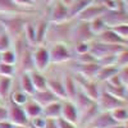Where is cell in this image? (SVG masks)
I'll list each match as a JSON object with an SVG mask.
<instances>
[{
  "label": "cell",
  "mask_w": 128,
  "mask_h": 128,
  "mask_svg": "<svg viewBox=\"0 0 128 128\" xmlns=\"http://www.w3.org/2000/svg\"><path fill=\"white\" fill-rule=\"evenodd\" d=\"M73 26H70L68 22L64 23H49L45 41L54 44H66L70 40Z\"/></svg>",
  "instance_id": "6da1fadb"
},
{
  "label": "cell",
  "mask_w": 128,
  "mask_h": 128,
  "mask_svg": "<svg viewBox=\"0 0 128 128\" xmlns=\"http://www.w3.org/2000/svg\"><path fill=\"white\" fill-rule=\"evenodd\" d=\"M26 20L20 17H2L0 18V24L5 30V34L13 40H17L23 36V30L26 26Z\"/></svg>",
  "instance_id": "7a4b0ae2"
},
{
  "label": "cell",
  "mask_w": 128,
  "mask_h": 128,
  "mask_svg": "<svg viewBox=\"0 0 128 128\" xmlns=\"http://www.w3.org/2000/svg\"><path fill=\"white\" fill-rule=\"evenodd\" d=\"M96 104H98L100 112H108V113H110L112 110H114L116 108L127 106L128 102L124 101V100H120L118 98H115V96H113L112 94L106 92L104 90V91L100 92V96H99L98 101H96Z\"/></svg>",
  "instance_id": "3957f363"
},
{
  "label": "cell",
  "mask_w": 128,
  "mask_h": 128,
  "mask_svg": "<svg viewBox=\"0 0 128 128\" xmlns=\"http://www.w3.org/2000/svg\"><path fill=\"white\" fill-rule=\"evenodd\" d=\"M126 48V45H108V44H102V42L95 41L91 45V50L90 52L92 54V56L98 62L99 59L108 56V55H114L118 54L119 51H122Z\"/></svg>",
  "instance_id": "277c9868"
},
{
  "label": "cell",
  "mask_w": 128,
  "mask_h": 128,
  "mask_svg": "<svg viewBox=\"0 0 128 128\" xmlns=\"http://www.w3.org/2000/svg\"><path fill=\"white\" fill-rule=\"evenodd\" d=\"M106 9L102 4L100 3H91L88 6H86L82 12L77 16V19L80 20V22H87L90 23L91 20L99 18V17H102L105 13H106Z\"/></svg>",
  "instance_id": "5b68a950"
},
{
  "label": "cell",
  "mask_w": 128,
  "mask_h": 128,
  "mask_svg": "<svg viewBox=\"0 0 128 128\" xmlns=\"http://www.w3.org/2000/svg\"><path fill=\"white\" fill-rule=\"evenodd\" d=\"M32 60L36 72H44L50 64V52L44 46H37L32 51Z\"/></svg>",
  "instance_id": "8992f818"
},
{
  "label": "cell",
  "mask_w": 128,
  "mask_h": 128,
  "mask_svg": "<svg viewBox=\"0 0 128 128\" xmlns=\"http://www.w3.org/2000/svg\"><path fill=\"white\" fill-rule=\"evenodd\" d=\"M102 19L105 20V23H106V26H108V28H113L115 26L128 23V14L124 12L122 5H120L118 9L106 10V13L102 16Z\"/></svg>",
  "instance_id": "52a82bcc"
},
{
  "label": "cell",
  "mask_w": 128,
  "mask_h": 128,
  "mask_svg": "<svg viewBox=\"0 0 128 128\" xmlns=\"http://www.w3.org/2000/svg\"><path fill=\"white\" fill-rule=\"evenodd\" d=\"M95 38V35L90 30V24L87 22H78V24L73 26L70 40L74 42H88Z\"/></svg>",
  "instance_id": "ba28073f"
},
{
  "label": "cell",
  "mask_w": 128,
  "mask_h": 128,
  "mask_svg": "<svg viewBox=\"0 0 128 128\" xmlns=\"http://www.w3.org/2000/svg\"><path fill=\"white\" fill-rule=\"evenodd\" d=\"M8 109V120L10 123H13L14 126H28L30 119L27 118V115L23 110V106L16 105L14 102L10 101V105Z\"/></svg>",
  "instance_id": "9c48e42d"
},
{
  "label": "cell",
  "mask_w": 128,
  "mask_h": 128,
  "mask_svg": "<svg viewBox=\"0 0 128 128\" xmlns=\"http://www.w3.org/2000/svg\"><path fill=\"white\" fill-rule=\"evenodd\" d=\"M78 84V88L87 96V98H90L92 101H98L99 96H100V90L98 87V84H96L92 80H84L82 78L81 76L76 77L74 78Z\"/></svg>",
  "instance_id": "30bf717a"
},
{
  "label": "cell",
  "mask_w": 128,
  "mask_h": 128,
  "mask_svg": "<svg viewBox=\"0 0 128 128\" xmlns=\"http://www.w3.org/2000/svg\"><path fill=\"white\" fill-rule=\"evenodd\" d=\"M69 19V10L66 4H63L60 0L54 3L52 9L49 16V23H64Z\"/></svg>",
  "instance_id": "8fae6325"
},
{
  "label": "cell",
  "mask_w": 128,
  "mask_h": 128,
  "mask_svg": "<svg viewBox=\"0 0 128 128\" xmlns=\"http://www.w3.org/2000/svg\"><path fill=\"white\" fill-rule=\"evenodd\" d=\"M49 52H50V63L55 64L68 62L72 58L66 44H54L52 48L49 50Z\"/></svg>",
  "instance_id": "7c38bea8"
},
{
  "label": "cell",
  "mask_w": 128,
  "mask_h": 128,
  "mask_svg": "<svg viewBox=\"0 0 128 128\" xmlns=\"http://www.w3.org/2000/svg\"><path fill=\"white\" fill-rule=\"evenodd\" d=\"M60 118L69 123L76 124V126L78 124L80 113H78V109L76 108V105L73 104V101H70V100L62 101V116Z\"/></svg>",
  "instance_id": "4fadbf2b"
},
{
  "label": "cell",
  "mask_w": 128,
  "mask_h": 128,
  "mask_svg": "<svg viewBox=\"0 0 128 128\" xmlns=\"http://www.w3.org/2000/svg\"><path fill=\"white\" fill-rule=\"evenodd\" d=\"M115 124H116V122L113 119L110 113L100 112L86 127H91V128H112Z\"/></svg>",
  "instance_id": "5bb4252c"
},
{
  "label": "cell",
  "mask_w": 128,
  "mask_h": 128,
  "mask_svg": "<svg viewBox=\"0 0 128 128\" xmlns=\"http://www.w3.org/2000/svg\"><path fill=\"white\" fill-rule=\"evenodd\" d=\"M31 10L16 5L12 0H0V14L4 16H20L30 14Z\"/></svg>",
  "instance_id": "9a60e30c"
},
{
  "label": "cell",
  "mask_w": 128,
  "mask_h": 128,
  "mask_svg": "<svg viewBox=\"0 0 128 128\" xmlns=\"http://www.w3.org/2000/svg\"><path fill=\"white\" fill-rule=\"evenodd\" d=\"M96 41L108 45H128V42L124 41L122 37H119L112 28H106L99 36H96Z\"/></svg>",
  "instance_id": "2e32d148"
},
{
  "label": "cell",
  "mask_w": 128,
  "mask_h": 128,
  "mask_svg": "<svg viewBox=\"0 0 128 128\" xmlns=\"http://www.w3.org/2000/svg\"><path fill=\"white\" fill-rule=\"evenodd\" d=\"M31 99L36 101L41 108H45L46 105L51 104V102H55V101H59V99L56 96L50 92L49 90H44V91H35L34 95L31 96Z\"/></svg>",
  "instance_id": "e0dca14e"
},
{
  "label": "cell",
  "mask_w": 128,
  "mask_h": 128,
  "mask_svg": "<svg viewBox=\"0 0 128 128\" xmlns=\"http://www.w3.org/2000/svg\"><path fill=\"white\" fill-rule=\"evenodd\" d=\"M100 69V66L96 63H90V64H80V67L77 68V73L78 76H81L84 80H92L96 78V74H98Z\"/></svg>",
  "instance_id": "ac0fdd59"
},
{
  "label": "cell",
  "mask_w": 128,
  "mask_h": 128,
  "mask_svg": "<svg viewBox=\"0 0 128 128\" xmlns=\"http://www.w3.org/2000/svg\"><path fill=\"white\" fill-rule=\"evenodd\" d=\"M42 115L46 119H59L62 116V100L51 102L49 105H46L45 108H42Z\"/></svg>",
  "instance_id": "d6986e66"
},
{
  "label": "cell",
  "mask_w": 128,
  "mask_h": 128,
  "mask_svg": "<svg viewBox=\"0 0 128 128\" xmlns=\"http://www.w3.org/2000/svg\"><path fill=\"white\" fill-rule=\"evenodd\" d=\"M94 102H96V101H92L90 98H87V96L84 95L80 88H78V91H77L76 96H74V99H73V104L76 105V108L78 109L80 115H81L84 110H87V109L90 108V106H91Z\"/></svg>",
  "instance_id": "ffe728a7"
},
{
  "label": "cell",
  "mask_w": 128,
  "mask_h": 128,
  "mask_svg": "<svg viewBox=\"0 0 128 128\" xmlns=\"http://www.w3.org/2000/svg\"><path fill=\"white\" fill-rule=\"evenodd\" d=\"M48 90L52 92L59 100H67L66 90H64V84L62 81L58 80H48Z\"/></svg>",
  "instance_id": "44dd1931"
},
{
  "label": "cell",
  "mask_w": 128,
  "mask_h": 128,
  "mask_svg": "<svg viewBox=\"0 0 128 128\" xmlns=\"http://www.w3.org/2000/svg\"><path fill=\"white\" fill-rule=\"evenodd\" d=\"M30 77L32 81V84H34V88L35 91H44L48 90V78L41 74V72H31L30 73Z\"/></svg>",
  "instance_id": "7402d4cb"
},
{
  "label": "cell",
  "mask_w": 128,
  "mask_h": 128,
  "mask_svg": "<svg viewBox=\"0 0 128 128\" xmlns=\"http://www.w3.org/2000/svg\"><path fill=\"white\" fill-rule=\"evenodd\" d=\"M63 84H64V90H66L67 100H73L78 91V84H77L76 80L72 76H66V78L63 81Z\"/></svg>",
  "instance_id": "603a6c76"
},
{
  "label": "cell",
  "mask_w": 128,
  "mask_h": 128,
  "mask_svg": "<svg viewBox=\"0 0 128 128\" xmlns=\"http://www.w3.org/2000/svg\"><path fill=\"white\" fill-rule=\"evenodd\" d=\"M23 110H24L28 119H32V118H36V116H38V115H42V108L32 99H28V101L23 105Z\"/></svg>",
  "instance_id": "cb8c5ba5"
},
{
  "label": "cell",
  "mask_w": 128,
  "mask_h": 128,
  "mask_svg": "<svg viewBox=\"0 0 128 128\" xmlns=\"http://www.w3.org/2000/svg\"><path fill=\"white\" fill-rule=\"evenodd\" d=\"M118 72H119V68L115 67V66H112V67H100L98 74H96V80L101 81V82H108L113 76L118 74Z\"/></svg>",
  "instance_id": "d4e9b609"
},
{
  "label": "cell",
  "mask_w": 128,
  "mask_h": 128,
  "mask_svg": "<svg viewBox=\"0 0 128 128\" xmlns=\"http://www.w3.org/2000/svg\"><path fill=\"white\" fill-rule=\"evenodd\" d=\"M95 0H74V2L68 6V10H69V18L72 17H77L82 10L88 6L91 3H94Z\"/></svg>",
  "instance_id": "484cf974"
},
{
  "label": "cell",
  "mask_w": 128,
  "mask_h": 128,
  "mask_svg": "<svg viewBox=\"0 0 128 128\" xmlns=\"http://www.w3.org/2000/svg\"><path fill=\"white\" fill-rule=\"evenodd\" d=\"M19 58H20L22 68H23V73H31V72H34L35 67H34V60H32V51L28 48L22 52V55H20Z\"/></svg>",
  "instance_id": "4316f807"
},
{
  "label": "cell",
  "mask_w": 128,
  "mask_h": 128,
  "mask_svg": "<svg viewBox=\"0 0 128 128\" xmlns=\"http://www.w3.org/2000/svg\"><path fill=\"white\" fill-rule=\"evenodd\" d=\"M110 115L116 122V124H126L128 123V108L127 106H120L110 112Z\"/></svg>",
  "instance_id": "83f0119b"
},
{
  "label": "cell",
  "mask_w": 128,
  "mask_h": 128,
  "mask_svg": "<svg viewBox=\"0 0 128 128\" xmlns=\"http://www.w3.org/2000/svg\"><path fill=\"white\" fill-rule=\"evenodd\" d=\"M48 24L49 23L45 22V20H40V22H37V24L35 26V37H36V45L37 46L40 44H42V41H45Z\"/></svg>",
  "instance_id": "f1b7e54d"
},
{
  "label": "cell",
  "mask_w": 128,
  "mask_h": 128,
  "mask_svg": "<svg viewBox=\"0 0 128 128\" xmlns=\"http://www.w3.org/2000/svg\"><path fill=\"white\" fill-rule=\"evenodd\" d=\"M12 90V78L0 76V100H6Z\"/></svg>",
  "instance_id": "f546056e"
},
{
  "label": "cell",
  "mask_w": 128,
  "mask_h": 128,
  "mask_svg": "<svg viewBox=\"0 0 128 128\" xmlns=\"http://www.w3.org/2000/svg\"><path fill=\"white\" fill-rule=\"evenodd\" d=\"M20 91H23L26 95L28 96H32L35 92V88H34V84H32V81H31V77H30V73H23L20 76Z\"/></svg>",
  "instance_id": "4dcf8cb0"
},
{
  "label": "cell",
  "mask_w": 128,
  "mask_h": 128,
  "mask_svg": "<svg viewBox=\"0 0 128 128\" xmlns=\"http://www.w3.org/2000/svg\"><path fill=\"white\" fill-rule=\"evenodd\" d=\"M88 24H90V30H91L92 34L95 35V37L99 36L101 32H104L106 28H108V26H106V23H105V20L102 19V17H99V18L91 20Z\"/></svg>",
  "instance_id": "1f68e13d"
},
{
  "label": "cell",
  "mask_w": 128,
  "mask_h": 128,
  "mask_svg": "<svg viewBox=\"0 0 128 128\" xmlns=\"http://www.w3.org/2000/svg\"><path fill=\"white\" fill-rule=\"evenodd\" d=\"M23 37L30 45H36V37H35V26L31 23H26L24 30H23Z\"/></svg>",
  "instance_id": "d6a6232c"
},
{
  "label": "cell",
  "mask_w": 128,
  "mask_h": 128,
  "mask_svg": "<svg viewBox=\"0 0 128 128\" xmlns=\"http://www.w3.org/2000/svg\"><path fill=\"white\" fill-rule=\"evenodd\" d=\"M18 58L16 55V52L13 50H5L3 52H0V62L5 63V64H12V66H16Z\"/></svg>",
  "instance_id": "836d02e7"
},
{
  "label": "cell",
  "mask_w": 128,
  "mask_h": 128,
  "mask_svg": "<svg viewBox=\"0 0 128 128\" xmlns=\"http://www.w3.org/2000/svg\"><path fill=\"white\" fill-rule=\"evenodd\" d=\"M115 66L120 68L128 67V46H126L122 51H119L116 54V62H115Z\"/></svg>",
  "instance_id": "e575fe53"
},
{
  "label": "cell",
  "mask_w": 128,
  "mask_h": 128,
  "mask_svg": "<svg viewBox=\"0 0 128 128\" xmlns=\"http://www.w3.org/2000/svg\"><path fill=\"white\" fill-rule=\"evenodd\" d=\"M12 102H14L16 105H19V106H23L27 101H28V95H26L23 91H20V90H18V91H14L13 94H12Z\"/></svg>",
  "instance_id": "d590c367"
},
{
  "label": "cell",
  "mask_w": 128,
  "mask_h": 128,
  "mask_svg": "<svg viewBox=\"0 0 128 128\" xmlns=\"http://www.w3.org/2000/svg\"><path fill=\"white\" fill-rule=\"evenodd\" d=\"M14 73H16V67L14 66H12V64H5V63L0 62V76L13 78Z\"/></svg>",
  "instance_id": "8d00e7d4"
},
{
  "label": "cell",
  "mask_w": 128,
  "mask_h": 128,
  "mask_svg": "<svg viewBox=\"0 0 128 128\" xmlns=\"http://www.w3.org/2000/svg\"><path fill=\"white\" fill-rule=\"evenodd\" d=\"M48 123V119L45 118L44 115H38L36 118H32L30 119V127L31 128H45Z\"/></svg>",
  "instance_id": "74e56055"
},
{
  "label": "cell",
  "mask_w": 128,
  "mask_h": 128,
  "mask_svg": "<svg viewBox=\"0 0 128 128\" xmlns=\"http://www.w3.org/2000/svg\"><path fill=\"white\" fill-rule=\"evenodd\" d=\"M116 35L119 37H122L124 41L128 42V23H124V24H119V26H115L112 28Z\"/></svg>",
  "instance_id": "f35d334b"
},
{
  "label": "cell",
  "mask_w": 128,
  "mask_h": 128,
  "mask_svg": "<svg viewBox=\"0 0 128 128\" xmlns=\"http://www.w3.org/2000/svg\"><path fill=\"white\" fill-rule=\"evenodd\" d=\"M10 44H12V40H10V37L5 34V32L0 34V52H3L5 50H9Z\"/></svg>",
  "instance_id": "ab89813d"
},
{
  "label": "cell",
  "mask_w": 128,
  "mask_h": 128,
  "mask_svg": "<svg viewBox=\"0 0 128 128\" xmlns=\"http://www.w3.org/2000/svg\"><path fill=\"white\" fill-rule=\"evenodd\" d=\"M77 55H82V54H87L91 50V45L88 42H76V46H74Z\"/></svg>",
  "instance_id": "60d3db41"
},
{
  "label": "cell",
  "mask_w": 128,
  "mask_h": 128,
  "mask_svg": "<svg viewBox=\"0 0 128 128\" xmlns=\"http://www.w3.org/2000/svg\"><path fill=\"white\" fill-rule=\"evenodd\" d=\"M77 62H78V64H90V63H96V59L92 56L91 52H87V54L78 55Z\"/></svg>",
  "instance_id": "b9f144b4"
},
{
  "label": "cell",
  "mask_w": 128,
  "mask_h": 128,
  "mask_svg": "<svg viewBox=\"0 0 128 128\" xmlns=\"http://www.w3.org/2000/svg\"><path fill=\"white\" fill-rule=\"evenodd\" d=\"M118 76L120 77V80H122L123 84H124V86L127 87V90H128V67L120 68V69H119V72H118Z\"/></svg>",
  "instance_id": "7bdbcfd3"
},
{
  "label": "cell",
  "mask_w": 128,
  "mask_h": 128,
  "mask_svg": "<svg viewBox=\"0 0 128 128\" xmlns=\"http://www.w3.org/2000/svg\"><path fill=\"white\" fill-rule=\"evenodd\" d=\"M56 126H58V128H77L76 124L69 123V122L64 120V119H62V118L56 119Z\"/></svg>",
  "instance_id": "ee69618b"
},
{
  "label": "cell",
  "mask_w": 128,
  "mask_h": 128,
  "mask_svg": "<svg viewBox=\"0 0 128 128\" xmlns=\"http://www.w3.org/2000/svg\"><path fill=\"white\" fill-rule=\"evenodd\" d=\"M12 2L16 4V5H18V6H20V8H31V6H34V3L31 2V0H12Z\"/></svg>",
  "instance_id": "f6af8a7d"
},
{
  "label": "cell",
  "mask_w": 128,
  "mask_h": 128,
  "mask_svg": "<svg viewBox=\"0 0 128 128\" xmlns=\"http://www.w3.org/2000/svg\"><path fill=\"white\" fill-rule=\"evenodd\" d=\"M8 120V109L0 105V122Z\"/></svg>",
  "instance_id": "bcb514c9"
},
{
  "label": "cell",
  "mask_w": 128,
  "mask_h": 128,
  "mask_svg": "<svg viewBox=\"0 0 128 128\" xmlns=\"http://www.w3.org/2000/svg\"><path fill=\"white\" fill-rule=\"evenodd\" d=\"M0 128H14V124L10 123L9 120H3L0 122Z\"/></svg>",
  "instance_id": "7dc6e473"
},
{
  "label": "cell",
  "mask_w": 128,
  "mask_h": 128,
  "mask_svg": "<svg viewBox=\"0 0 128 128\" xmlns=\"http://www.w3.org/2000/svg\"><path fill=\"white\" fill-rule=\"evenodd\" d=\"M45 128H58L56 120H54V119H48V123H46V127H45Z\"/></svg>",
  "instance_id": "c3c4849f"
},
{
  "label": "cell",
  "mask_w": 128,
  "mask_h": 128,
  "mask_svg": "<svg viewBox=\"0 0 128 128\" xmlns=\"http://www.w3.org/2000/svg\"><path fill=\"white\" fill-rule=\"evenodd\" d=\"M122 8H123V10L128 14V0H122Z\"/></svg>",
  "instance_id": "681fc988"
},
{
  "label": "cell",
  "mask_w": 128,
  "mask_h": 128,
  "mask_svg": "<svg viewBox=\"0 0 128 128\" xmlns=\"http://www.w3.org/2000/svg\"><path fill=\"white\" fill-rule=\"evenodd\" d=\"M60 2H62L63 4H66L67 6H69V5H70L73 2H74V0H60Z\"/></svg>",
  "instance_id": "f907efd6"
},
{
  "label": "cell",
  "mask_w": 128,
  "mask_h": 128,
  "mask_svg": "<svg viewBox=\"0 0 128 128\" xmlns=\"http://www.w3.org/2000/svg\"><path fill=\"white\" fill-rule=\"evenodd\" d=\"M112 128H127V127H126V124H115V126L112 127Z\"/></svg>",
  "instance_id": "816d5d0a"
},
{
  "label": "cell",
  "mask_w": 128,
  "mask_h": 128,
  "mask_svg": "<svg viewBox=\"0 0 128 128\" xmlns=\"http://www.w3.org/2000/svg\"><path fill=\"white\" fill-rule=\"evenodd\" d=\"M42 2H44L46 5H49V4H51L52 2H54V0H42Z\"/></svg>",
  "instance_id": "f5cc1de1"
},
{
  "label": "cell",
  "mask_w": 128,
  "mask_h": 128,
  "mask_svg": "<svg viewBox=\"0 0 128 128\" xmlns=\"http://www.w3.org/2000/svg\"><path fill=\"white\" fill-rule=\"evenodd\" d=\"M14 128H28V126H14Z\"/></svg>",
  "instance_id": "db71d44e"
},
{
  "label": "cell",
  "mask_w": 128,
  "mask_h": 128,
  "mask_svg": "<svg viewBox=\"0 0 128 128\" xmlns=\"http://www.w3.org/2000/svg\"><path fill=\"white\" fill-rule=\"evenodd\" d=\"M31 2H32V3H36V2H38V0H31Z\"/></svg>",
  "instance_id": "11a10c76"
},
{
  "label": "cell",
  "mask_w": 128,
  "mask_h": 128,
  "mask_svg": "<svg viewBox=\"0 0 128 128\" xmlns=\"http://www.w3.org/2000/svg\"><path fill=\"white\" fill-rule=\"evenodd\" d=\"M83 128H91V127H83Z\"/></svg>",
  "instance_id": "9f6ffc18"
},
{
  "label": "cell",
  "mask_w": 128,
  "mask_h": 128,
  "mask_svg": "<svg viewBox=\"0 0 128 128\" xmlns=\"http://www.w3.org/2000/svg\"><path fill=\"white\" fill-rule=\"evenodd\" d=\"M126 127H127V128H128V126H126Z\"/></svg>",
  "instance_id": "6f0895ef"
}]
</instances>
